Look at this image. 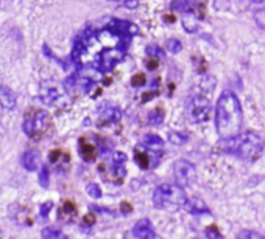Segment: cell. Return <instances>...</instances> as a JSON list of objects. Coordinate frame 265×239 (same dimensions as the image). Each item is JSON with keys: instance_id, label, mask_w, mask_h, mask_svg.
Listing matches in <instances>:
<instances>
[{"instance_id": "1", "label": "cell", "mask_w": 265, "mask_h": 239, "mask_svg": "<svg viewBox=\"0 0 265 239\" xmlns=\"http://www.w3.org/2000/svg\"><path fill=\"white\" fill-rule=\"evenodd\" d=\"M243 112L236 94L225 90L216 104V129L220 138H231L242 129Z\"/></svg>"}, {"instance_id": "2", "label": "cell", "mask_w": 265, "mask_h": 239, "mask_svg": "<svg viewBox=\"0 0 265 239\" xmlns=\"http://www.w3.org/2000/svg\"><path fill=\"white\" fill-rule=\"evenodd\" d=\"M220 148L223 152L231 154L245 162H254L265 149V140L254 131L239 132L231 138H222Z\"/></svg>"}, {"instance_id": "3", "label": "cell", "mask_w": 265, "mask_h": 239, "mask_svg": "<svg viewBox=\"0 0 265 239\" xmlns=\"http://www.w3.org/2000/svg\"><path fill=\"white\" fill-rule=\"evenodd\" d=\"M151 200L156 208L173 211L178 208H184L189 197L184 188L178 183H163V185H159L154 190Z\"/></svg>"}, {"instance_id": "4", "label": "cell", "mask_w": 265, "mask_h": 239, "mask_svg": "<svg viewBox=\"0 0 265 239\" xmlns=\"http://www.w3.org/2000/svg\"><path fill=\"white\" fill-rule=\"evenodd\" d=\"M210 112V101L201 94H193L187 101V117L193 123L206 121Z\"/></svg>"}, {"instance_id": "5", "label": "cell", "mask_w": 265, "mask_h": 239, "mask_svg": "<svg viewBox=\"0 0 265 239\" xmlns=\"http://www.w3.org/2000/svg\"><path fill=\"white\" fill-rule=\"evenodd\" d=\"M173 176H175L176 183L181 185L183 188L190 187L192 183L197 180L195 167H193L189 160H184V158L175 162V165H173Z\"/></svg>"}, {"instance_id": "6", "label": "cell", "mask_w": 265, "mask_h": 239, "mask_svg": "<svg viewBox=\"0 0 265 239\" xmlns=\"http://www.w3.org/2000/svg\"><path fill=\"white\" fill-rule=\"evenodd\" d=\"M48 126H50V117H48V114L44 112V110H39V112H36V115H34V117L25 120L24 131H25V134H28L34 140H39V137L42 134H45Z\"/></svg>"}, {"instance_id": "7", "label": "cell", "mask_w": 265, "mask_h": 239, "mask_svg": "<svg viewBox=\"0 0 265 239\" xmlns=\"http://www.w3.org/2000/svg\"><path fill=\"white\" fill-rule=\"evenodd\" d=\"M131 234L134 237H139V239H154L157 237L154 228H153V224L150 222V219H140L136 222V225L133 227L131 230Z\"/></svg>"}, {"instance_id": "8", "label": "cell", "mask_w": 265, "mask_h": 239, "mask_svg": "<svg viewBox=\"0 0 265 239\" xmlns=\"http://www.w3.org/2000/svg\"><path fill=\"white\" fill-rule=\"evenodd\" d=\"M41 163V154L38 151H25L22 155V165L27 171H36Z\"/></svg>"}, {"instance_id": "9", "label": "cell", "mask_w": 265, "mask_h": 239, "mask_svg": "<svg viewBox=\"0 0 265 239\" xmlns=\"http://www.w3.org/2000/svg\"><path fill=\"white\" fill-rule=\"evenodd\" d=\"M0 106H2L4 109H14L16 107L14 92L4 84H0Z\"/></svg>"}, {"instance_id": "10", "label": "cell", "mask_w": 265, "mask_h": 239, "mask_svg": "<svg viewBox=\"0 0 265 239\" xmlns=\"http://www.w3.org/2000/svg\"><path fill=\"white\" fill-rule=\"evenodd\" d=\"M184 208L192 214H209L207 205L198 197H192L190 200H187V204L184 205Z\"/></svg>"}, {"instance_id": "11", "label": "cell", "mask_w": 265, "mask_h": 239, "mask_svg": "<svg viewBox=\"0 0 265 239\" xmlns=\"http://www.w3.org/2000/svg\"><path fill=\"white\" fill-rule=\"evenodd\" d=\"M172 10H176L180 13H193L195 11V2H192V0H173L172 2Z\"/></svg>"}, {"instance_id": "12", "label": "cell", "mask_w": 265, "mask_h": 239, "mask_svg": "<svg viewBox=\"0 0 265 239\" xmlns=\"http://www.w3.org/2000/svg\"><path fill=\"white\" fill-rule=\"evenodd\" d=\"M136 162L140 168H144V170L150 168L151 167V152L145 154V151L136 148Z\"/></svg>"}, {"instance_id": "13", "label": "cell", "mask_w": 265, "mask_h": 239, "mask_svg": "<svg viewBox=\"0 0 265 239\" xmlns=\"http://www.w3.org/2000/svg\"><path fill=\"white\" fill-rule=\"evenodd\" d=\"M144 143H145V146H148L150 149H153V148H161V146L164 144V140L161 137L154 135V134H147L144 137Z\"/></svg>"}, {"instance_id": "14", "label": "cell", "mask_w": 265, "mask_h": 239, "mask_svg": "<svg viewBox=\"0 0 265 239\" xmlns=\"http://www.w3.org/2000/svg\"><path fill=\"white\" fill-rule=\"evenodd\" d=\"M103 118H104V120H108L110 123H117V121L122 118L120 109H117V107H110V109H106L104 112H103Z\"/></svg>"}, {"instance_id": "15", "label": "cell", "mask_w": 265, "mask_h": 239, "mask_svg": "<svg viewBox=\"0 0 265 239\" xmlns=\"http://www.w3.org/2000/svg\"><path fill=\"white\" fill-rule=\"evenodd\" d=\"M41 234H42V237H47V239H66V234L60 228H55V227L44 228Z\"/></svg>"}, {"instance_id": "16", "label": "cell", "mask_w": 265, "mask_h": 239, "mask_svg": "<svg viewBox=\"0 0 265 239\" xmlns=\"http://www.w3.org/2000/svg\"><path fill=\"white\" fill-rule=\"evenodd\" d=\"M95 155V148L92 144L86 143V141H81V157L84 160H92Z\"/></svg>"}, {"instance_id": "17", "label": "cell", "mask_w": 265, "mask_h": 239, "mask_svg": "<svg viewBox=\"0 0 265 239\" xmlns=\"http://www.w3.org/2000/svg\"><path fill=\"white\" fill-rule=\"evenodd\" d=\"M169 140H170V143H173L176 146H181V144L187 143V135H184L181 132H170L169 134Z\"/></svg>"}, {"instance_id": "18", "label": "cell", "mask_w": 265, "mask_h": 239, "mask_svg": "<svg viewBox=\"0 0 265 239\" xmlns=\"http://www.w3.org/2000/svg\"><path fill=\"white\" fill-rule=\"evenodd\" d=\"M148 121L153 126H159V124L164 121V114L161 112V110H153V112L148 114Z\"/></svg>"}, {"instance_id": "19", "label": "cell", "mask_w": 265, "mask_h": 239, "mask_svg": "<svg viewBox=\"0 0 265 239\" xmlns=\"http://www.w3.org/2000/svg\"><path fill=\"white\" fill-rule=\"evenodd\" d=\"M86 193L89 194L92 199H100L101 197V188L97 185V183H89V185L86 187Z\"/></svg>"}, {"instance_id": "20", "label": "cell", "mask_w": 265, "mask_h": 239, "mask_svg": "<svg viewBox=\"0 0 265 239\" xmlns=\"http://www.w3.org/2000/svg\"><path fill=\"white\" fill-rule=\"evenodd\" d=\"M167 50H169L170 53H173V54L180 53V51L183 50L181 41H178V39H169V41H167Z\"/></svg>"}, {"instance_id": "21", "label": "cell", "mask_w": 265, "mask_h": 239, "mask_svg": "<svg viewBox=\"0 0 265 239\" xmlns=\"http://www.w3.org/2000/svg\"><path fill=\"white\" fill-rule=\"evenodd\" d=\"M183 25H184V30H186L187 33H195V31H198L197 22L192 21V19H187V17H184V19H183Z\"/></svg>"}, {"instance_id": "22", "label": "cell", "mask_w": 265, "mask_h": 239, "mask_svg": "<svg viewBox=\"0 0 265 239\" xmlns=\"http://www.w3.org/2000/svg\"><path fill=\"white\" fill-rule=\"evenodd\" d=\"M127 160H128V157H127L125 152L114 151V154H113V162H114V165H123V163H127Z\"/></svg>"}, {"instance_id": "23", "label": "cell", "mask_w": 265, "mask_h": 239, "mask_svg": "<svg viewBox=\"0 0 265 239\" xmlns=\"http://www.w3.org/2000/svg\"><path fill=\"white\" fill-rule=\"evenodd\" d=\"M147 53L150 56H156V58H164V51L159 48L157 45H148L147 47Z\"/></svg>"}, {"instance_id": "24", "label": "cell", "mask_w": 265, "mask_h": 239, "mask_svg": "<svg viewBox=\"0 0 265 239\" xmlns=\"http://www.w3.org/2000/svg\"><path fill=\"white\" fill-rule=\"evenodd\" d=\"M39 185L42 188H47L48 187V170L45 167H42V170L39 173Z\"/></svg>"}, {"instance_id": "25", "label": "cell", "mask_w": 265, "mask_h": 239, "mask_svg": "<svg viewBox=\"0 0 265 239\" xmlns=\"http://www.w3.org/2000/svg\"><path fill=\"white\" fill-rule=\"evenodd\" d=\"M237 237H243V239H248V237H262L260 233L257 231H250V230H245V231H240L237 234Z\"/></svg>"}, {"instance_id": "26", "label": "cell", "mask_w": 265, "mask_h": 239, "mask_svg": "<svg viewBox=\"0 0 265 239\" xmlns=\"http://www.w3.org/2000/svg\"><path fill=\"white\" fill-rule=\"evenodd\" d=\"M206 237H217V239H222V234L217 231L216 227H210L206 230Z\"/></svg>"}, {"instance_id": "27", "label": "cell", "mask_w": 265, "mask_h": 239, "mask_svg": "<svg viewBox=\"0 0 265 239\" xmlns=\"http://www.w3.org/2000/svg\"><path fill=\"white\" fill-rule=\"evenodd\" d=\"M122 5L123 7H127V8H130V10H134V8H137L139 7V0H122Z\"/></svg>"}, {"instance_id": "28", "label": "cell", "mask_w": 265, "mask_h": 239, "mask_svg": "<svg viewBox=\"0 0 265 239\" xmlns=\"http://www.w3.org/2000/svg\"><path fill=\"white\" fill-rule=\"evenodd\" d=\"M51 207H53L51 202H47V204L41 205V216H42V217H47V214H48V211H50Z\"/></svg>"}, {"instance_id": "29", "label": "cell", "mask_w": 265, "mask_h": 239, "mask_svg": "<svg viewBox=\"0 0 265 239\" xmlns=\"http://www.w3.org/2000/svg\"><path fill=\"white\" fill-rule=\"evenodd\" d=\"M145 83V78H144V75H136L134 78H133V86H137V84H140L142 86Z\"/></svg>"}]
</instances>
